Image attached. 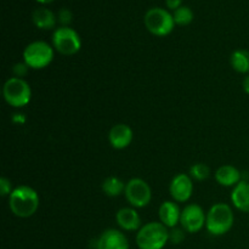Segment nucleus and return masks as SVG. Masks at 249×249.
<instances>
[{"label":"nucleus","mask_w":249,"mask_h":249,"mask_svg":"<svg viewBox=\"0 0 249 249\" xmlns=\"http://www.w3.org/2000/svg\"><path fill=\"white\" fill-rule=\"evenodd\" d=\"M117 225L123 231H139L141 225V216L133 207L121 208L116 214Z\"/></svg>","instance_id":"13"},{"label":"nucleus","mask_w":249,"mask_h":249,"mask_svg":"<svg viewBox=\"0 0 249 249\" xmlns=\"http://www.w3.org/2000/svg\"><path fill=\"white\" fill-rule=\"evenodd\" d=\"M189 175L192 178V180L196 181H204L209 178L211 175V169L207 164L204 163H195L190 167Z\"/></svg>","instance_id":"21"},{"label":"nucleus","mask_w":249,"mask_h":249,"mask_svg":"<svg viewBox=\"0 0 249 249\" xmlns=\"http://www.w3.org/2000/svg\"><path fill=\"white\" fill-rule=\"evenodd\" d=\"M53 46L63 56H73L82 49V39L77 31L70 26H61L53 33Z\"/></svg>","instance_id":"7"},{"label":"nucleus","mask_w":249,"mask_h":249,"mask_svg":"<svg viewBox=\"0 0 249 249\" xmlns=\"http://www.w3.org/2000/svg\"><path fill=\"white\" fill-rule=\"evenodd\" d=\"M169 194L172 196L173 201L177 203H185L189 201L194 194V180L189 174L175 175L172 179L169 185Z\"/></svg>","instance_id":"10"},{"label":"nucleus","mask_w":249,"mask_h":249,"mask_svg":"<svg viewBox=\"0 0 249 249\" xmlns=\"http://www.w3.org/2000/svg\"><path fill=\"white\" fill-rule=\"evenodd\" d=\"M133 129L124 123L116 124L109 129L108 141L114 150H124L133 142Z\"/></svg>","instance_id":"12"},{"label":"nucleus","mask_w":249,"mask_h":249,"mask_svg":"<svg viewBox=\"0 0 249 249\" xmlns=\"http://www.w3.org/2000/svg\"><path fill=\"white\" fill-rule=\"evenodd\" d=\"M182 0H165V5H167V7L169 10H173V11H175V10L179 9L180 6H182Z\"/></svg>","instance_id":"26"},{"label":"nucleus","mask_w":249,"mask_h":249,"mask_svg":"<svg viewBox=\"0 0 249 249\" xmlns=\"http://www.w3.org/2000/svg\"><path fill=\"white\" fill-rule=\"evenodd\" d=\"M124 196L130 207L138 209L147 207L152 199V190L150 185L141 178H133L126 182Z\"/></svg>","instance_id":"8"},{"label":"nucleus","mask_w":249,"mask_h":249,"mask_svg":"<svg viewBox=\"0 0 249 249\" xmlns=\"http://www.w3.org/2000/svg\"><path fill=\"white\" fill-rule=\"evenodd\" d=\"M129 241L124 232L117 229H107L96 241V249H129Z\"/></svg>","instance_id":"11"},{"label":"nucleus","mask_w":249,"mask_h":249,"mask_svg":"<svg viewBox=\"0 0 249 249\" xmlns=\"http://www.w3.org/2000/svg\"><path fill=\"white\" fill-rule=\"evenodd\" d=\"M194 11L189 6H184V5L180 6L178 10H175V11H173V18H174L177 26H189L194 21Z\"/></svg>","instance_id":"20"},{"label":"nucleus","mask_w":249,"mask_h":249,"mask_svg":"<svg viewBox=\"0 0 249 249\" xmlns=\"http://www.w3.org/2000/svg\"><path fill=\"white\" fill-rule=\"evenodd\" d=\"M235 214L226 203H215L207 212L206 229L211 235L224 236L233 228Z\"/></svg>","instance_id":"2"},{"label":"nucleus","mask_w":249,"mask_h":249,"mask_svg":"<svg viewBox=\"0 0 249 249\" xmlns=\"http://www.w3.org/2000/svg\"><path fill=\"white\" fill-rule=\"evenodd\" d=\"M184 232H186V231H185L182 228L172 229V231H169V241H172L173 243H180L185 237Z\"/></svg>","instance_id":"24"},{"label":"nucleus","mask_w":249,"mask_h":249,"mask_svg":"<svg viewBox=\"0 0 249 249\" xmlns=\"http://www.w3.org/2000/svg\"><path fill=\"white\" fill-rule=\"evenodd\" d=\"M22 56L23 62L31 70H44L53 62L55 49L46 41L36 40L24 48Z\"/></svg>","instance_id":"4"},{"label":"nucleus","mask_w":249,"mask_h":249,"mask_svg":"<svg viewBox=\"0 0 249 249\" xmlns=\"http://www.w3.org/2000/svg\"><path fill=\"white\" fill-rule=\"evenodd\" d=\"M2 96L11 107L22 108L32 100L31 85L23 78H9L2 87Z\"/></svg>","instance_id":"5"},{"label":"nucleus","mask_w":249,"mask_h":249,"mask_svg":"<svg viewBox=\"0 0 249 249\" xmlns=\"http://www.w3.org/2000/svg\"><path fill=\"white\" fill-rule=\"evenodd\" d=\"M12 191H14V190H12L11 187V181L5 177L0 178V195H1L2 197H6L10 196Z\"/></svg>","instance_id":"23"},{"label":"nucleus","mask_w":249,"mask_h":249,"mask_svg":"<svg viewBox=\"0 0 249 249\" xmlns=\"http://www.w3.org/2000/svg\"><path fill=\"white\" fill-rule=\"evenodd\" d=\"M40 199L39 195L33 187L21 185L15 187L9 196V207L17 218H31L39 209Z\"/></svg>","instance_id":"1"},{"label":"nucleus","mask_w":249,"mask_h":249,"mask_svg":"<svg viewBox=\"0 0 249 249\" xmlns=\"http://www.w3.org/2000/svg\"><path fill=\"white\" fill-rule=\"evenodd\" d=\"M12 121L15 122V123H19V124H23L24 122H26V118H24L23 114H15L14 118H12Z\"/></svg>","instance_id":"27"},{"label":"nucleus","mask_w":249,"mask_h":249,"mask_svg":"<svg viewBox=\"0 0 249 249\" xmlns=\"http://www.w3.org/2000/svg\"><path fill=\"white\" fill-rule=\"evenodd\" d=\"M158 216L163 225L167 226L168 229H174L180 224L181 209L175 201H165L160 206Z\"/></svg>","instance_id":"14"},{"label":"nucleus","mask_w":249,"mask_h":249,"mask_svg":"<svg viewBox=\"0 0 249 249\" xmlns=\"http://www.w3.org/2000/svg\"><path fill=\"white\" fill-rule=\"evenodd\" d=\"M214 177H215L216 182L224 187H235L236 185L242 181V174L240 170L230 164L219 167Z\"/></svg>","instance_id":"15"},{"label":"nucleus","mask_w":249,"mask_h":249,"mask_svg":"<svg viewBox=\"0 0 249 249\" xmlns=\"http://www.w3.org/2000/svg\"><path fill=\"white\" fill-rule=\"evenodd\" d=\"M230 198L231 203L237 211L249 213V182L247 180H242L233 187Z\"/></svg>","instance_id":"16"},{"label":"nucleus","mask_w":249,"mask_h":249,"mask_svg":"<svg viewBox=\"0 0 249 249\" xmlns=\"http://www.w3.org/2000/svg\"><path fill=\"white\" fill-rule=\"evenodd\" d=\"M57 19H58V22L62 24V26L68 27V26H70L71 22H72V19H73L72 11H71V10H68V9H61L60 12H58Z\"/></svg>","instance_id":"22"},{"label":"nucleus","mask_w":249,"mask_h":249,"mask_svg":"<svg viewBox=\"0 0 249 249\" xmlns=\"http://www.w3.org/2000/svg\"><path fill=\"white\" fill-rule=\"evenodd\" d=\"M230 65L241 74H249V51L246 49H237L230 56Z\"/></svg>","instance_id":"18"},{"label":"nucleus","mask_w":249,"mask_h":249,"mask_svg":"<svg viewBox=\"0 0 249 249\" xmlns=\"http://www.w3.org/2000/svg\"><path fill=\"white\" fill-rule=\"evenodd\" d=\"M32 21L36 28L49 31V29L55 28L57 17L51 10L46 9V7H39V9L34 10L32 14Z\"/></svg>","instance_id":"17"},{"label":"nucleus","mask_w":249,"mask_h":249,"mask_svg":"<svg viewBox=\"0 0 249 249\" xmlns=\"http://www.w3.org/2000/svg\"><path fill=\"white\" fill-rule=\"evenodd\" d=\"M242 87H243V90H245L246 94L249 95V74L246 75L245 79H243Z\"/></svg>","instance_id":"28"},{"label":"nucleus","mask_w":249,"mask_h":249,"mask_svg":"<svg viewBox=\"0 0 249 249\" xmlns=\"http://www.w3.org/2000/svg\"><path fill=\"white\" fill-rule=\"evenodd\" d=\"M146 29L156 36H167L174 31L175 22L173 14L163 7H152L147 10L143 17Z\"/></svg>","instance_id":"6"},{"label":"nucleus","mask_w":249,"mask_h":249,"mask_svg":"<svg viewBox=\"0 0 249 249\" xmlns=\"http://www.w3.org/2000/svg\"><path fill=\"white\" fill-rule=\"evenodd\" d=\"M207 213L199 204H187L181 211L180 226L189 233H197L206 228Z\"/></svg>","instance_id":"9"},{"label":"nucleus","mask_w":249,"mask_h":249,"mask_svg":"<svg viewBox=\"0 0 249 249\" xmlns=\"http://www.w3.org/2000/svg\"><path fill=\"white\" fill-rule=\"evenodd\" d=\"M36 2H39V4H50V2L55 1V0H36Z\"/></svg>","instance_id":"29"},{"label":"nucleus","mask_w":249,"mask_h":249,"mask_svg":"<svg viewBox=\"0 0 249 249\" xmlns=\"http://www.w3.org/2000/svg\"><path fill=\"white\" fill-rule=\"evenodd\" d=\"M126 184L117 177H108L102 181L101 189L106 196L118 197L125 191Z\"/></svg>","instance_id":"19"},{"label":"nucleus","mask_w":249,"mask_h":249,"mask_svg":"<svg viewBox=\"0 0 249 249\" xmlns=\"http://www.w3.org/2000/svg\"><path fill=\"white\" fill-rule=\"evenodd\" d=\"M28 70H31V68L28 67V66L26 65L24 62H18L16 63V65L14 66V74L15 77L17 78H23L24 75L27 74V72H28Z\"/></svg>","instance_id":"25"},{"label":"nucleus","mask_w":249,"mask_h":249,"mask_svg":"<svg viewBox=\"0 0 249 249\" xmlns=\"http://www.w3.org/2000/svg\"><path fill=\"white\" fill-rule=\"evenodd\" d=\"M169 242V230L160 221H150L136 232L139 249H163Z\"/></svg>","instance_id":"3"}]
</instances>
